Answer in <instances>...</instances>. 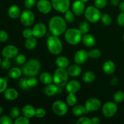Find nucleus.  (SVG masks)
<instances>
[{
    "label": "nucleus",
    "mask_w": 124,
    "mask_h": 124,
    "mask_svg": "<svg viewBox=\"0 0 124 124\" xmlns=\"http://www.w3.org/2000/svg\"><path fill=\"white\" fill-rule=\"evenodd\" d=\"M1 54L4 58L13 59L18 54V49L13 45H8L2 48Z\"/></svg>",
    "instance_id": "f8f14e48"
},
{
    "label": "nucleus",
    "mask_w": 124,
    "mask_h": 124,
    "mask_svg": "<svg viewBox=\"0 0 124 124\" xmlns=\"http://www.w3.org/2000/svg\"><path fill=\"white\" fill-rule=\"evenodd\" d=\"M84 15L87 20L92 23H97L101 18V13L100 10L95 6H88L85 8Z\"/></svg>",
    "instance_id": "423d86ee"
},
{
    "label": "nucleus",
    "mask_w": 124,
    "mask_h": 124,
    "mask_svg": "<svg viewBox=\"0 0 124 124\" xmlns=\"http://www.w3.org/2000/svg\"><path fill=\"white\" fill-rule=\"evenodd\" d=\"M52 2L48 0H39L37 2V8L42 14H48L52 9Z\"/></svg>",
    "instance_id": "ddd939ff"
},
{
    "label": "nucleus",
    "mask_w": 124,
    "mask_h": 124,
    "mask_svg": "<svg viewBox=\"0 0 124 124\" xmlns=\"http://www.w3.org/2000/svg\"><path fill=\"white\" fill-rule=\"evenodd\" d=\"M119 79L117 78H113L112 79H111V84L113 86L117 85L119 83Z\"/></svg>",
    "instance_id": "5fc2aeb1"
},
{
    "label": "nucleus",
    "mask_w": 124,
    "mask_h": 124,
    "mask_svg": "<svg viewBox=\"0 0 124 124\" xmlns=\"http://www.w3.org/2000/svg\"><path fill=\"white\" fill-rule=\"evenodd\" d=\"M100 122L101 119L98 117H93L91 119V123L92 124H99Z\"/></svg>",
    "instance_id": "864d4df0"
},
{
    "label": "nucleus",
    "mask_w": 124,
    "mask_h": 124,
    "mask_svg": "<svg viewBox=\"0 0 124 124\" xmlns=\"http://www.w3.org/2000/svg\"><path fill=\"white\" fill-rule=\"evenodd\" d=\"M52 110L54 113L58 116H64L68 111L67 105L64 102L58 100L53 102L52 105Z\"/></svg>",
    "instance_id": "1a4fd4ad"
},
{
    "label": "nucleus",
    "mask_w": 124,
    "mask_h": 124,
    "mask_svg": "<svg viewBox=\"0 0 124 124\" xmlns=\"http://www.w3.org/2000/svg\"><path fill=\"white\" fill-rule=\"evenodd\" d=\"M3 111H4L3 108H2V107H1V105H0V115H1V114H2V113H3Z\"/></svg>",
    "instance_id": "13d9d810"
},
{
    "label": "nucleus",
    "mask_w": 124,
    "mask_h": 124,
    "mask_svg": "<svg viewBox=\"0 0 124 124\" xmlns=\"http://www.w3.org/2000/svg\"><path fill=\"white\" fill-rule=\"evenodd\" d=\"M101 19L102 24L105 25H109L112 23V18L108 13H103L101 15Z\"/></svg>",
    "instance_id": "c9c22d12"
},
{
    "label": "nucleus",
    "mask_w": 124,
    "mask_h": 124,
    "mask_svg": "<svg viewBox=\"0 0 124 124\" xmlns=\"http://www.w3.org/2000/svg\"><path fill=\"white\" fill-rule=\"evenodd\" d=\"M55 64L58 68L66 69L69 67L70 65V61L69 59L65 56H59L56 59Z\"/></svg>",
    "instance_id": "393cba45"
},
{
    "label": "nucleus",
    "mask_w": 124,
    "mask_h": 124,
    "mask_svg": "<svg viewBox=\"0 0 124 124\" xmlns=\"http://www.w3.org/2000/svg\"><path fill=\"white\" fill-rule=\"evenodd\" d=\"M69 73L65 69L58 68L53 74V82L59 87L65 86L69 79Z\"/></svg>",
    "instance_id": "39448f33"
},
{
    "label": "nucleus",
    "mask_w": 124,
    "mask_h": 124,
    "mask_svg": "<svg viewBox=\"0 0 124 124\" xmlns=\"http://www.w3.org/2000/svg\"><path fill=\"white\" fill-rule=\"evenodd\" d=\"M36 38L35 36H31L26 39L25 41V47L28 50H33L37 46Z\"/></svg>",
    "instance_id": "c756f323"
},
{
    "label": "nucleus",
    "mask_w": 124,
    "mask_h": 124,
    "mask_svg": "<svg viewBox=\"0 0 124 124\" xmlns=\"http://www.w3.org/2000/svg\"><path fill=\"white\" fill-rule=\"evenodd\" d=\"M37 79L35 78V76H31V77H29V79H27V84L30 88H32V87H35L38 84Z\"/></svg>",
    "instance_id": "c03bdc74"
},
{
    "label": "nucleus",
    "mask_w": 124,
    "mask_h": 124,
    "mask_svg": "<svg viewBox=\"0 0 124 124\" xmlns=\"http://www.w3.org/2000/svg\"><path fill=\"white\" fill-rule=\"evenodd\" d=\"M8 83L7 78L0 77V93H3L7 88Z\"/></svg>",
    "instance_id": "ea45409f"
},
{
    "label": "nucleus",
    "mask_w": 124,
    "mask_h": 124,
    "mask_svg": "<svg viewBox=\"0 0 124 124\" xmlns=\"http://www.w3.org/2000/svg\"><path fill=\"white\" fill-rule=\"evenodd\" d=\"M82 67L79 64H76L69 66L67 70L69 76H72V77H77L79 76L82 73Z\"/></svg>",
    "instance_id": "412c9836"
},
{
    "label": "nucleus",
    "mask_w": 124,
    "mask_h": 124,
    "mask_svg": "<svg viewBox=\"0 0 124 124\" xmlns=\"http://www.w3.org/2000/svg\"><path fill=\"white\" fill-rule=\"evenodd\" d=\"M36 4V0H24V6L27 9H31Z\"/></svg>",
    "instance_id": "8fccbe9b"
},
{
    "label": "nucleus",
    "mask_w": 124,
    "mask_h": 124,
    "mask_svg": "<svg viewBox=\"0 0 124 124\" xmlns=\"http://www.w3.org/2000/svg\"><path fill=\"white\" fill-rule=\"evenodd\" d=\"M102 113L105 117H111L115 116L117 111V106L116 102L109 101L105 103L102 106Z\"/></svg>",
    "instance_id": "6e6552de"
},
{
    "label": "nucleus",
    "mask_w": 124,
    "mask_h": 124,
    "mask_svg": "<svg viewBox=\"0 0 124 124\" xmlns=\"http://www.w3.org/2000/svg\"><path fill=\"white\" fill-rule=\"evenodd\" d=\"M41 64L39 61L36 59H31L22 66L23 73L27 77L36 76L41 71Z\"/></svg>",
    "instance_id": "f03ea898"
},
{
    "label": "nucleus",
    "mask_w": 124,
    "mask_h": 124,
    "mask_svg": "<svg viewBox=\"0 0 124 124\" xmlns=\"http://www.w3.org/2000/svg\"><path fill=\"white\" fill-rule=\"evenodd\" d=\"M81 88V84L80 82L77 80H71L67 83L65 85V89L69 93H76L80 90Z\"/></svg>",
    "instance_id": "f3484780"
},
{
    "label": "nucleus",
    "mask_w": 124,
    "mask_h": 124,
    "mask_svg": "<svg viewBox=\"0 0 124 124\" xmlns=\"http://www.w3.org/2000/svg\"><path fill=\"white\" fill-rule=\"evenodd\" d=\"M29 123H30L29 119L24 116L17 117L14 122V124H29Z\"/></svg>",
    "instance_id": "79ce46f5"
},
{
    "label": "nucleus",
    "mask_w": 124,
    "mask_h": 124,
    "mask_svg": "<svg viewBox=\"0 0 124 124\" xmlns=\"http://www.w3.org/2000/svg\"><path fill=\"white\" fill-rule=\"evenodd\" d=\"M72 11L75 15L79 16L82 15L85 10V2H82L81 0H76L72 4Z\"/></svg>",
    "instance_id": "2eb2a0df"
},
{
    "label": "nucleus",
    "mask_w": 124,
    "mask_h": 124,
    "mask_svg": "<svg viewBox=\"0 0 124 124\" xmlns=\"http://www.w3.org/2000/svg\"><path fill=\"white\" fill-rule=\"evenodd\" d=\"M82 42L85 46L88 47H92L96 44V39L92 35L89 33L84 34L82 38Z\"/></svg>",
    "instance_id": "b1692460"
},
{
    "label": "nucleus",
    "mask_w": 124,
    "mask_h": 124,
    "mask_svg": "<svg viewBox=\"0 0 124 124\" xmlns=\"http://www.w3.org/2000/svg\"><path fill=\"white\" fill-rule=\"evenodd\" d=\"M96 75L93 71H85L82 75V80L86 83H92L95 80Z\"/></svg>",
    "instance_id": "c85d7f7f"
},
{
    "label": "nucleus",
    "mask_w": 124,
    "mask_h": 124,
    "mask_svg": "<svg viewBox=\"0 0 124 124\" xmlns=\"http://www.w3.org/2000/svg\"><path fill=\"white\" fill-rule=\"evenodd\" d=\"M72 113L75 116H80L83 114H87L89 112L85 106H82L81 105H75L72 109Z\"/></svg>",
    "instance_id": "a878e982"
},
{
    "label": "nucleus",
    "mask_w": 124,
    "mask_h": 124,
    "mask_svg": "<svg viewBox=\"0 0 124 124\" xmlns=\"http://www.w3.org/2000/svg\"><path fill=\"white\" fill-rule=\"evenodd\" d=\"M61 87L56 85L55 84H47L44 88V92L45 94L48 96H53L56 95L57 93H60Z\"/></svg>",
    "instance_id": "a211bd4d"
},
{
    "label": "nucleus",
    "mask_w": 124,
    "mask_h": 124,
    "mask_svg": "<svg viewBox=\"0 0 124 124\" xmlns=\"http://www.w3.org/2000/svg\"><path fill=\"white\" fill-rule=\"evenodd\" d=\"M82 33L79 31V29H69L65 31V39L69 44L75 46L79 43L82 38Z\"/></svg>",
    "instance_id": "20e7f679"
},
{
    "label": "nucleus",
    "mask_w": 124,
    "mask_h": 124,
    "mask_svg": "<svg viewBox=\"0 0 124 124\" xmlns=\"http://www.w3.org/2000/svg\"><path fill=\"white\" fill-rule=\"evenodd\" d=\"M113 99L116 103L122 102L124 101V93L121 90L116 92L113 95Z\"/></svg>",
    "instance_id": "72a5a7b5"
},
{
    "label": "nucleus",
    "mask_w": 124,
    "mask_h": 124,
    "mask_svg": "<svg viewBox=\"0 0 124 124\" xmlns=\"http://www.w3.org/2000/svg\"><path fill=\"white\" fill-rule=\"evenodd\" d=\"M102 69L104 73L107 75H111L114 73L116 70V65L115 63L111 61H107L104 63L102 65Z\"/></svg>",
    "instance_id": "4be33fe9"
},
{
    "label": "nucleus",
    "mask_w": 124,
    "mask_h": 124,
    "mask_svg": "<svg viewBox=\"0 0 124 124\" xmlns=\"http://www.w3.org/2000/svg\"><path fill=\"white\" fill-rule=\"evenodd\" d=\"M1 62H2V61H1V58H0V67H1Z\"/></svg>",
    "instance_id": "052dcab7"
},
{
    "label": "nucleus",
    "mask_w": 124,
    "mask_h": 124,
    "mask_svg": "<svg viewBox=\"0 0 124 124\" xmlns=\"http://www.w3.org/2000/svg\"><path fill=\"white\" fill-rule=\"evenodd\" d=\"M64 13H65V15H64V19H65V21L68 23H70V24L73 23L75 19V15L73 12V11L68 10Z\"/></svg>",
    "instance_id": "7c9ffc66"
},
{
    "label": "nucleus",
    "mask_w": 124,
    "mask_h": 124,
    "mask_svg": "<svg viewBox=\"0 0 124 124\" xmlns=\"http://www.w3.org/2000/svg\"><path fill=\"white\" fill-rule=\"evenodd\" d=\"M22 74H23L22 69L19 67H16L10 69L8 73V77L13 79H18L19 78H20Z\"/></svg>",
    "instance_id": "cd10ccee"
},
{
    "label": "nucleus",
    "mask_w": 124,
    "mask_h": 124,
    "mask_svg": "<svg viewBox=\"0 0 124 124\" xmlns=\"http://www.w3.org/2000/svg\"><path fill=\"white\" fill-rule=\"evenodd\" d=\"M19 85L24 90H29L30 89V87H29L27 84V79L25 78H23L20 79L19 81Z\"/></svg>",
    "instance_id": "58836bf2"
},
{
    "label": "nucleus",
    "mask_w": 124,
    "mask_h": 124,
    "mask_svg": "<svg viewBox=\"0 0 124 124\" xmlns=\"http://www.w3.org/2000/svg\"><path fill=\"white\" fill-rule=\"evenodd\" d=\"M23 36H24L25 39L33 36V35L32 29H29V28H27V29H24L23 31Z\"/></svg>",
    "instance_id": "3c124183"
},
{
    "label": "nucleus",
    "mask_w": 124,
    "mask_h": 124,
    "mask_svg": "<svg viewBox=\"0 0 124 124\" xmlns=\"http://www.w3.org/2000/svg\"><path fill=\"white\" fill-rule=\"evenodd\" d=\"M119 7L120 10L122 11V12H124V1L120 2V4H119Z\"/></svg>",
    "instance_id": "4d7b16f0"
},
{
    "label": "nucleus",
    "mask_w": 124,
    "mask_h": 124,
    "mask_svg": "<svg viewBox=\"0 0 124 124\" xmlns=\"http://www.w3.org/2000/svg\"><path fill=\"white\" fill-rule=\"evenodd\" d=\"M21 111L23 116H24L25 117H27L29 119L32 118L34 116H35L36 109L33 107V106L30 105V104L24 105L23 107V108H22Z\"/></svg>",
    "instance_id": "6ab92c4d"
},
{
    "label": "nucleus",
    "mask_w": 124,
    "mask_h": 124,
    "mask_svg": "<svg viewBox=\"0 0 124 124\" xmlns=\"http://www.w3.org/2000/svg\"><path fill=\"white\" fill-rule=\"evenodd\" d=\"M10 116L4 115L0 117V124H12L13 121Z\"/></svg>",
    "instance_id": "37998d69"
},
{
    "label": "nucleus",
    "mask_w": 124,
    "mask_h": 124,
    "mask_svg": "<svg viewBox=\"0 0 124 124\" xmlns=\"http://www.w3.org/2000/svg\"><path fill=\"white\" fill-rule=\"evenodd\" d=\"M15 61L18 65H23L27 61V58L24 54H18L15 57Z\"/></svg>",
    "instance_id": "a19ab883"
},
{
    "label": "nucleus",
    "mask_w": 124,
    "mask_h": 124,
    "mask_svg": "<svg viewBox=\"0 0 124 124\" xmlns=\"http://www.w3.org/2000/svg\"><path fill=\"white\" fill-rule=\"evenodd\" d=\"M110 3L112 6H117L120 4V0H110Z\"/></svg>",
    "instance_id": "6e6d98bb"
},
{
    "label": "nucleus",
    "mask_w": 124,
    "mask_h": 124,
    "mask_svg": "<svg viewBox=\"0 0 124 124\" xmlns=\"http://www.w3.org/2000/svg\"><path fill=\"white\" fill-rule=\"evenodd\" d=\"M33 35L36 38H41L47 33V27L43 23L35 24L32 29Z\"/></svg>",
    "instance_id": "4468645a"
},
{
    "label": "nucleus",
    "mask_w": 124,
    "mask_h": 124,
    "mask_svg": "<svg viewBox=\"0 0 124 124\" xmlns=\"http://www.w3.org/2000/svg\"><path fill=\"white\" fill-rule=\"evenodd\" d=\"M21 13L20 8L16 5H12L8 9V15L12 19H17L20 16Z\"/></svg>",
    "instance_id": "5701e85b"
},
{
    "label": "nucleus",
    "mask_w": 124,
    "mask_h": 124,
    "mask_svg": "<svg viewBox=\"0 0 124 124\" xmlns=\"http://www.w3.org/2000/svg\"><path fill=\"white\" fill-rule=\"evenodd\" d=\"M8 35L5 30H0V42H5L8 40Z\"/></svg>",
    "instance_id": "de8ad7c7"
},
{
    "label": "nucleus",
    "mask_w": 124,
    "mask_h": 124,
    "mask_svg": "<svg viewBox=\"0 0 124 124\" xmlns=\"http://www.w3.org/2000/svg\"><path fill=\"white\" fill-rule=\"evenodd\" d=\"M48 28L52 35L59 36L66 31L67 22L62 17L54 16L50 19Z\"/></svg>",
    "instance_id": "f257e3e1"
},
{
    "label": "nucleus",
    "mask_w": 124,
    "mask_h": 124,
    "mask_svg": "<svg viewBox=\"0 0 124 124\" xmlns=\"http://www.w3.org/2000/svg\"><path fill=\"white\" fill-rule=\"evenodd\" d=\"M46 115V111L42 108H38L36 109V111H35V116L39 118H42L44 117Z\"/></svg>",
    "instance_id": "49530a36"
},
{
    "label": "nucleus",
    "mask_w": 124,
    "mask_h": 124,
    "mask_svg": "<svg viewBox=\"0 0 124 124\" xmlns=\"http://www.w3.org/2000/svg\"><path fill=\"white\" fill-rule=\"evenodd\" d=\"M88 58V52H86L85 50L81 49L76 52L74 56V61L76 64L81 65L84 64Z\"/></svg>",
    "instance_id": "dca6fc26"
},
{
    "label": "nucleus",
    "mask_w": 124,
    "mask_h": 124,
    "mask_svg": "<svg viewBox=\"0 0 124 124\" xmlns=\"http://www.w3.org/2000/svg\"><path fill=\"white\" fill-rule=\"evenodd\" d=\"M67 104L69 106H74L77 103V98L74 93H69L66 98Z\"/></svg>",
    "instance_id": "2f4dec72"
},
{
    "label": "nucleus",
    "mask_w": 124,
    "mask_h": 124,
    "mask_svg": "<svg viewBox=\"0 0 124 124\" xmlns=\"http://www.w3.org/2000/svg\"><path fill=\"white\" fill-rule=\"evenodd\" d=\"M39 80L44 84H50L53 82V76L49 73L43 72L40 75Z\"/></svg>",
    "instance_id": "bb28decb"
},
{
    "label": "nucleus",
    "mask_w": 124,
    "mask_h": 124,
    "mask_svg": "<svg viewBox=\"0 0 124 124\" xmlns=\"http://www.w3.org/2000/svg\"><path fill=\"white\" fill-rule=\"evenodd\" d=\"M123 40H124V35H123Z\"/></svg>",
    "instance_id": "680f3d73"
},
{
    "label": "nucleus",
    "mask_w": 124,
    "mask_h": 124,
    "mask_svg": "<svg viewBox=\"0 0 124 124\" xmlns=\"http://www.w3.org/2000/svg\"><path fill=\"white\" fill-rule=\"evenodd\" d=\"M53 8L61 13H65L69 10L70 6V0H52Z\"/></svg>",
    "instance_id": "9d476101"
},
{
    "label": "nucleus",
    "mask_w": 124,
    "mask_h": 124,
    "mask_svg": "<svg viewBox=\"0 0 124 124\" xmlns=\"http://www.w3.org/2000/svg\"><path fill=\"white\" fill-rule=\"evenodd\" d=\"M88 58H92V59H98L101 56L102 53L99 49L93 48L88 52Z\"/></svg>",
    "instance_id": "f704fd0d"
},
{
    "label": "nucleus",
    "mask_w": 124,
    "mask_h": 124,
    "mask_svg": "<svg viewBox=\"0 0 124 124\" xmlns=\"http://www.w3.org/2000/svg\"><path fill=\"white\" fill-rule=\"evenodd\" d=\"M117 24L122 27H124V12H121L117 16Z\"/></svg>",
    "instance_id": "603ef678"
},
{
    "label": "nucleus",
    "mask_w": 124,
    "mask_h": 124,
    "mask_svg": "<svg viewBox=\"0 0 124 124\" xmlns=\"http://www.w3.org/2000/svg\"><path fill=\"white\" fill-rule=\"evenodd\" d=\"M81 1H82V2H85H85H88V1H89V0H81Z\"/></svg>",
    "instance_id": "bf43d9fd"
},
{
    "label": "nucleus",
    "mask_w": 124,
    "mask_h": 124,
    "mask_svg": "<svg viewBox=\"0 0 124 124\" xmlns=\"http://www.w3.org/2000/svg\"><path fill=\"white\" fill-rule=\"evenodd\" d=\"M35 15L30 9L24 10L20 15V21L21 24L25 27L33 25L35 22Z\"/></svg>",
    "instance_id": "0eeeda50"
},
{
    "label": "nucleus",
    "mask_w": 124,
    "mask_h": 124,
    "mask_svg": "<svg viewBox=\"0 0 124 124\" xmlns=\"http://www.w3.org/2000/svg\"><path fill=\"white\" fill-rule=\"evenodd\" d=\"M20 115V110L16 107H13L10 109L9 112V115L12 119H16L19 117Z\"/></svg>",
    "instance_id": "e433bc0d"
},
{
    "label": "nucleus",
    "mask_w": 124,
    "mask_h": 124,
    "mask_svg": "<svg viewBox=\"0 0 124 124\" xmlns=\"http://www.w3.org/2000/svg\"><path fill=\"white\" fill-rule=\"evenodd\" d=\"M47 47L48 51L54 55L59 54L63 50V45L61 41L58 36L53 35L47 39Z\"/></svg>",
    "instance_id": "7ed1b4c3"
},
{
    "label": "nucleus",
    "mask_w": 124,
    "mask_h": 124,
    "mask_svg": "<svg viewBox=\"0 0 124 124\" xmlns=\"http://www.w3.org/2000/svg\"><path fill=\"white\" fill-rule=\"evenodd\" d=\"M77 124H91V119L87 117H81L76 121Z\"/></svg>",
    "instance_id": "09e8293b"
},
{
    "label": "nucleus",
    "mask_w": 124,
    "mask_h": 124,
    "mask_svg": "<svg viewBox=\"0 0 124 124\" xmlns=\"http://www.w3.org/2000/svg\"><path fill=\"white\" fill-rule=\"evenodd\" d=\"M79 30L82 34H86L90 30V24L87 21L81 22L79 25Z\"/></svg>",
    "instance_id": "473e14b6"
},
{
    "label": "nucleus",
    "mask_w": 124,
    "mask_h": 124,
    "mask_svg": "<svg viewBox=\"0 0 124 124\" xmlns=\"http://www.w3.org/2000/svg\"><path fill=\"white\" fill-rule=\"evenodd\" d=\"M19 93L18 91L13 88H7L4 92V96L8 101H14L18 98Z\"/></svg>",
    "instance_id": "aec40b11"
},
{
    "label": "nucleus",
    "mask_w": 124,
    "mask_h": 124,
    "mask_svg": "<svg viewBox=\"0 0 124 124\" xmlns=\"http://www.w3.org/2000/svg\"><path fill=\"white\" fill-rule=\"evenodd\" d=\"M1 67L4 70H8L11 67V62L10 61V59L4 58V59L1 62Z\"/></svg>",
    "instance_id": "a18cd8bd"
},
{
    "label": "nucleus",
    "mask_w": 124,
    "mask_h": 124,
    "mask_svg": "<svg viewBox=\"0 0 124 124\" xmlns=\"http://www.w3.org/2000/svg\"><path fill=\"white\" fill-rule=\"evenodd\" d=\"M101 102L99 99L96 98H91L87 100L85 107L88 112H93L99 110L101 107Z\"/></svg>",
    "instance_id": "9b49d317"
},
{
    "label": "nucleus",
    "mask_w": 124,
    "mask_h": 124,
    "mask_svg": "<svg viewBox=\"0 0 124 124\" xmlns=\"http://www.w3.org/2000/svg\"><path fill=\"white\" fill-rule=\"evenodd\" d=\"M107 3V0H94V5L96 7L99 9H102L106 7Z\"/></svg>",
    "instance_id": "4c0bfd02"
}]
</instances>
